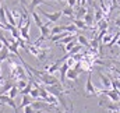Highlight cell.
<instances>
[{
  "label": "cell",
  "instance_id": "6da1fadb",
  "mask_svg": "<svg viewBox=\"0 0 120 113\" xmlns=\"http://www.w3.org/2000/svg\"><path fill=\"white\" fill-rule=\"evenodd\" d=\"M39 13L45 17V18H48V21H50V23H56V21H59L60 18H61V10L59 11H55V13H48V11H45V10H39Z\"/></svg>",
  "mask_w": 120,
  "mask_h": 113
},
{
  "label": "cell",
  "instance_id": "7a4b0ae2",
  "mask_svg": "<svg viewBox=\"0 0 120 113\" xmlns=\"http://www.w3.org/2000/svg\"><path fill=\"white\" fill-rule=\"evenodd\" d=\"M39 81H41L43 85H55V84H57V83H59V80H57L55 75L48 74V73H43V74L41 75Z\"/></svg>",
  "mask_w": 120,
  "mask_h": 113
},
{
  "label": "cell",
  "instance_id": "3957f363",
  "mask_svg": "<svg viewBox=\"0 0 120 113\" xmlns=\"http://www.w3.org/2000/svg\"><path fill=\"white\" fill-rule=\"evenodd\" d=\"M0 103H3V105H7V106H10L14 113H18L17 112V105H15V102H14V99H11L8 95H1L0 94Z\"/></svg>",
  "mask_w": 120,
  "mask_h": 113
},
{
  "label": "cell",
  "instance_id": "277c9868",
  "mask_svg": "<svg viewBox=\"0 0 120 113\" xmlns=\"http://www.w3.org/2000/svg\"><path fill=\"white\" fill-rule=\"evenodd\" d=\"M85 95H98V89L95 88V85L92 83V75H88L87 78V84H85Z\"/></svg>",
  "mask_w": 120,
  "mask_h": 113
},
{
  "label": "cell",
  "instance_id": "5b68a950",
  "mask_svg": "<svg viewBox=\"0 0 120 113\" xmlns=\"http://www.w3.org/2000/svg\"><path fill=\"white\" fill-rule=\"evenodd\" d=\"M70 67L66 64V63H61V66H60V68H59V71H60V80H59V83L63 87H64V84H66V74H67V70H68Z\"/></svg>",
  "mask_w": 120,
  "mask_h": 113
},
{
  "label": "cell",
  "instance_id": "8992f818",
  "mask_svg": "<svg viewBox=\"0 0 120 113\" xmlns=\"http://www.w3.org/2000/svg\"><path fill=\"white\" fill-rule=\"evenodd\" d=\"M99 80H101V83H102V87H103V89H110V88H112V84H110V78H109L108 75H105L103 73H101V71H99Z\"/></svg>",
  "mask_w": 120,
  "mask_h": 113
},
{
  "label": "cell",
  "instance_id": "52a82bcc",
  "mask_svg": "<svg viewBox=\"0 0 120 113\" xmlns=\"http://www.w3.org/2000/svg\"><path fill=\"white\" fill-rule=\"evenodd\" d=\"M32 98H31L30 95H22V98H21V103H20V106H17V112L20 113V109H24L25 106H28L32 103Z\"/></svg>",
  "mask_w": 120,
  "mask_h": 113
},
{
  "label": "cell",
  "instance_id": "ba28073f",
  "mask_svg": "<svg viewBox=\"0 0 120 113\" xmlns=\"http://www.w3.org/2000/svg\"><path fill=\"white\" fill-rule=\"evenodd\" d=\"M87 11H88V8L85 6H77V10H74V18H81L82 20V17L87 14Z\"/></svg>",
  "mask_w": 120,
  "mask_h": 113
},
{
  "label": "cell",
  "instance_id": "9c48e42d",
  "mask_svg": "<svg viewBox=\"0 0 120 113\" xmlns=\"http://www.w3.org/2000/svg\"><path fill=\"white\" fill-rule=\"evenodd\" d=\"M94 7H95V13H94V23L96 24V23H99L101 20H103L105 18V14H103V11L98 7V6H95V4H92Z\"/></svg>",
  "mask_w": 120,
  "mask_h": 113
},
{
  "label": "cell",
  "instance_id": "30bf717a",
  "mask_svg": "<svg viewBox=\"0 0 120 113\" xmlns=\"http://www.w3.org/2000/svg\"><path fill=\"white\" fill-rule=\"evenodd\" d=\"M71 23L77 27V29H91L85 23H84V20H81V18H71Z\"/></svg>",
  "mask_w": 120,
  "mask_h": 113
},
{
  "label": "cell",
  "instance_id": "8fae6325",
  "mask_svg": "<svg viewBox=\"0 0 120 113\" xmlns=\"http://www.w3.org/2000/svg\"><path fill=\"white\" fill-rule=\"evenodd\" d=\"M82 20H84V23H85L90 28H92V25L95 24V23H94V14H92V11H91V10L87 11V14L82 17Z\"/></svg>",
  "mask_w": 120,
  "mask_h": 113
},
{
  "label": "cell",
  "instance_id": "7c38bea8",
  "mask_svg": "<svg viewBox=\"0 0 120 113\" xmlns=\"http://www.w3.org/2000/svg\"><path fill=\"white\" fill-rule=\"evenodd\" d=\"M75 41H77V43H80L81 46L90 48V41L87 39V36H84V35H75Z\"/></svg>",
  "mask_w": 120,
  "mask_h": 113
},
{
  "label": "cell",
  "instance_id": "4fadbf2b",
  "mask_svg": "<svg viewBox=\"0 0 120 113\" xmlns=\"http://www.w3.org/2000/svg\"><path fill=\"white\" fill-rule=\"evenodd\" d=\"M66 78L67 80H71V81H77L78 80V73L74 68H68L67 70V74H66Z\"/></svg>",
  "mask_w": 120,
  "mask_h": 113
},
{
  "label": "cell",
  "instance_id": "5bb4252c",
  "mask_svg": "<svg viewBox=\"0 0 120 113\" xmlns=\"http://www.w3.org/2000/svg\"><path fill=\"white\" fill-rule=\"evenodd\" d=\"M30 15L32 17V20H34V23L36 24V27H38V28L43 25V23H42V20H41V17L38 15V13H36V11H34V10H31Z\"/></svg>",
  "mask_w": 120,
  "mask_h": 113
},
{
  "label": "cell",
  "instance_id": "9a60e30c",
  "mask_svg": "<svg viewBox=\"0 0 120 113\" xmlns=\"http://www.w3.org/2000/svg\"><path fill=\"white\" fill-rule=\"evenodd\" d=\"M61 14H63V15H66V17H68V18H74V8H73V7L66 6V7L61 10Z\"/></svg>",
  "mask_w": 120,
  "mask_h": 113
},
{
  "label": "cell",
  "instance_id": "2e32d148",
  "mask_svg": "<svg viewBox=\"0 0 120 113\" xmlns=\"http://www.w3.org/2000/svg\"><path fill=\"white\" fill-rule=\"evenodd\" d=\"M46 4V0H31L30 6H28V8L30 10H34V8H36L38 6H41V4Z\"/></svg>",
  "mask_w": 120,
  "mask_h": 113
},
{
  "label": "cell",
  "instance_id": "e0dca14e",
  "mask_svg": "<svg viewBox=\"0 0 120 113\" xmlns=\"http://www.w3.org/2000/svg\"><path fill=\"white\" fill-rule=\"evenodd\" d=\"M31 89H32V83H31V80H30V81H28V84H27L22 89H21V91H20V94H21V95H30Z\"/></svg>",
  "mask_w": 120,
  "mask_h": 113
},
{
  "label": "cell",
  "instance_id": "ac0fdd59",
  "mask_svg": "<svg viewBox=\"0 0 120 113\" xmlns=\"http://www.w3.org/2000/svg\"><path fill=\"white\" fill-rule=\"evenodd\" d=\"M30 96L34 99V101H39V88H32L30 92Z\"/></svg>",
  "mask_w": 120,
  "mask_h": 113
},
{
  "label": "cell",
  "instance_id": "d6986e66",
  "mask_svg": "<svg viewBox=\"0 0 120 113\" xmlns=\"http://www.w3.org/2000/svg\"><path fill=\"white\" fill-rule=\"evenodd\" d=\"M63 31H64V27H63V25H56V27H52V28H50V35H49V36L56 35V34H60V32H63Z\"/></svg>",
  "mask_w": 120,
  "mask_h": 113
},
{
  "label": "cell",
  "instance_id": "ffe728a7",
  "mask_svg": "<svg viewBox=\"0 0 120 113\" xmlns=\"http://www.w3.org/2000/svg\"><path fill=\"white\" fill-rule=\"evenodd\" d=\"M20 94V91H18V88L15 87V85H13L11 87V89L8 91V96L11 98V99H14V98H17V95Z\"/></svg>",
  "mask_w": 120,
  "mask_h": 113
},
{
  "label": "cell",
  "instance_id": "44dd1931",
  "mask_svg": "<svg viewBox=\"0 0 120 113\" xmlns=\"http://www.w3.org/2000/svg\"><path fill=\"white\" fill-rule=\"evenodd\" d=\"M63 27H64V31H67L68 34H74V35H75V34H77V31H78V29H77V27H75L74 24H70V25H63Z\"/></svg>",
  "mask_w": 120,
  "mask_h": 113
},
{
  "label": "cell",
  "instance_id": "7402d4cb",
  "mask_svg": "<svg viewBox=\"0 0 120 113\" xmlns=\"http://www.w3.org/2000/svg\"><path fill=\"white\" fill-rule=\"evenodd\" d=\"M75 45H77V41L74 39V41H71V42L66 43V45H64V49H63V50H64L66 53H68V52H70V50H71V49H73V48H74Z\"/></svg>",
  "mask_w": 120,
  "mask_h": 113
},
{
  "label": "cell",
  "instance_id": "603a6c76",
  "mask_svg": "<svg viewBox=\"0 0 120 113\" xmlns=\"http://www.w3.org/2000/svg\"><path fill=\"white\" fill-rule=\"evenodd\" d=\"M112 36H113L112 34H108V32H106V34H105V35L102 36V39H101V43H102V45H108V43L110 42Z\"/></svg>",
  "mask_w": 120,
  "mask_h": 113
},
{
  "label": "cell",
  "instance_id": "cb8c5ba5",
  "mask_svg": "<svg viewBox=\"0 0 120 113\" xmlns=\"http://www.w3.org/2000/svg\"><path fill=\"white\" fill-rule=\"evenodd\" d=\"M82 48H84V46H81L80 43H77V45H75L70 52H68V55H70V56H73V55H75V53H80V52L82 50Z\"/></svg>",
  "mask_w": 120,
  "mask_h": 113
},
{
  "label": "cell",
  "instance_id": "d4e9b609",
  "mask_svg": "<svg viewBox=\"0 0 120 113\" xmlns=\"http://www.w3.org/2000/svg\"><path fill=\"white\" fill-rule=\"evenodd\" d=\"M11 14H13V17H14V20L18 21L20 17L22 15V11H20V10H17V8H11Z\"/></svg>",
  "mask_w": 120,
  "mask_h": 113
},
{
  "label": "cell",
  "instance_id": "484cf974",
  "mask_svg": "<svg viewBox=\"0 0 120 113\" xmlns=\"http://www.w3.org/2000/svg\"><path fill=\"white\" fill-rule=\"evenodd\" d=\"M10 34H11V36H13L14 39H18V38H20V31H18L17 27H11V28H10Z\"/></svg>",
  "mask_w": 120,
  "mask_h": 113
},
{
  "label": "cell",
  "instance_id": "4316f807",
  "mask_svg": "<svg viewBox=\"0 0 120 113\" xmlns=\"http://www.w3.org/2000/svg\"><path fill=\"white\" fill-rule=\"evenodd\" d=\"M22 110H24V113H43L42 110H35V109H34V108H32L31 105L25 106V108H24Z\"/></svg>",
  "mask_w": 120,
  "mask_h": 113
},
{
  "label": "cell",
  "instance_id": "83f0119b",
  "mask_svg": "<svg viewBox=\"0 0 120 113\" xmlns=\"http://www.w3.org/2000/svg\"><path fill=\"white\" fill-rule=\"evenodd\" d=\"M11 87H13V84H11L10 81H7V83H4V85H3V91H1V95H4L6 92H8V91L11 89Z\"/></svg>",
  "mask_w": 120,
  "mask_h": 113
},
{
  "label": "cell",
  "instance_id": "f1b7e54d",
  "mask_svg": "<svg viewBox=\"0 0 120 113\" xmlns=\"http://www.w3.org/2000/svg\"><path fill=\"white\" fill-rule=\"evenodd\" d=\"M27 84H28V81H27V80H17V85H15V87L18 88V91H21V89H22Z\"/></svg>",
  "mask_w": 120,
  "mask_h": 113
},
{
  "label": "cell",
  "instance_id": "f546056e",
  "mask_svg": "<svg viewBox=\"0 0 120 113\" xmlns=\"http://www.w3.org/2000/svg\"><path fill=\"white\" fill-rule=\"evenodd\" d=\"M64 63H66V64H67L70 68H73V67H74V64H75V60H74L73 57L70 56L68 59H67V60H66V61H64Z\"/></svg>",
  "mask_w": 120,
  "mask_h": 113
},
{
  "label": "cell",
  "instance_id": "4dcf8cb0",
  "mask_svg": "<svg viewBox=\"0 0 120 113\" xmlns=\"http://www.w3.org/2000/svg\"><path fill=\"white\" fill-rule=\"evenodd\" d=\"M67 6L68 7H77V0H67Z\"/></svg>",
  "mask_w": 120,
  "mask_h": 113
},
{
  "label": "cell",
  "instance_id": "1f68e13d",
  "mask_svg": "<svg viewBox=\"0 0 120 113\" xmlns=\"http://www.w3.org/2000/svg\"><path fill=\"white\" fill-rule=\"evenodd\" d=\"M115 25H116L117 28H120V15L116 18V20H115Z\"/></svg>",
  "mask_w": 120,
  "mask_h": 113
},
{
  "label": "cell",
  "instance_id": "d6a6232c",
  "mask_svg": "<svg viewBox=\"0 0 120 113\" xmlns=\"http://www.w3.org/2000/svg\"><path fill=\"white\" fill-rule=\"evenodd\" d=\"M87 4H88V6H92V4H94V0H87Z\"/></svg>",
  "mask_w": 120,
  "mask_h": 113
},
{
  "label": "cell",
  "instance_id": "836d02e7",
  "mask_svg": "<svg viewBox=\"0 0 120 113\" xmlns=\"http://www.w3.org/2000/svg\"><path fill=\"white\" fill-rule=\"evenodd\" d=\"M4 83H6V81H4V80H3V78H0V87H1V85L4 84Z\"/></svg>",
  "mask_w": 120,
  "mask_h": 113
},
{
  "label": "cell",
  "instance_id": "e575fe53",
  "mask_svg": "<svg viewBox=\"0 0 120 113\" xmlns=\"http://www.w3.org/2000/svg\"><path fill=\"white\" fill-rule=\"evenodd\" d=\"M3 48H4V45H3V42H1V41H0V50H1V49H3Z\"/></svg>",
  "mask_w": 120,
  "mask_h": 113
},
{
  "label": "cell",
  "instance_id": "d590c367",
  "mask_svg": "<svg viewBox=\"0 0 120 113\" xmlns=\"http://www.w3.org/2000/svg\"><path fill=\"white\" fill-rule=\"evenodd\" d=\"M56 113H63V112H61V110H60L59 108H56Z\"/></svg>",
  "mask_w": 120,
  "mask_h": 113
},
{
  "label": "cell",
  "instance_id": "8d00e7d4",
  "mask_svg": "<svg viewBox=\"0 0 120 113\" xmlns=\"http://www.w3.org/2000/svg\"><path fill=\"white\" fill-rule=\"evenodd\" d=\"M18 1H21L22 4H25V0H18Z\"/></svg>",
  "mask_w": 120,
  "mask_h": 113
},
{
  "label": "cell",
  "instance_id": "74e56055",
  "mask_svg": "<svg viewBox=\"0 0 120 113\" xmlns=\"http://www.w3.org/2000/svg\"><path fill=\"white\" fill-rule=\"evenodd\" d=\"M56 1H60V3H61V1H63V0H56Z\"/></svg>",
  "mask_w": 120,
  "mask_h": 113
},
{
  "label": "cell",
  "instance_id": "f35d334b",
  "mask_svg": "<svg viewBox=\"0 0 120 113\" xmlns=\"http://www.w3.org/2000/svg\"><path fill=\"white\" fill-rule=\"evenodd\" d=\"M113 113H120V112H119V110H117V112H113Z\"/></svg>",
  "mask_w": 120,
  "mask_h": 113
},
{
  "label": "cell",
  "instance_id": "ab89813d",
  "mask_svg": "<svg viewBox=\"0 0 120 113\" xmlns=\"http://www.w3.org/2000/svg\"><path fill=\"white\" fill-rule=\"evenodd\" d=\"M119 112H120V108H119Z\"/></svg>",
  "mask_w": 120,
  "mask_h": 113
},
{
  "label": "cell",
  "instance_id": "60d3db41",
  "mask_svg": "<svg viewBox=\"0 0 120 113\" xmlns=\"http://www.w3.org/2000/svg\"><path fill=\"white\" fill-rule=\"evenodd\" d=\"M119 59H120V56H119Z\"/></svg>",
  "mask_w": 120,
  "mask_h": 113
}]
</instances>
